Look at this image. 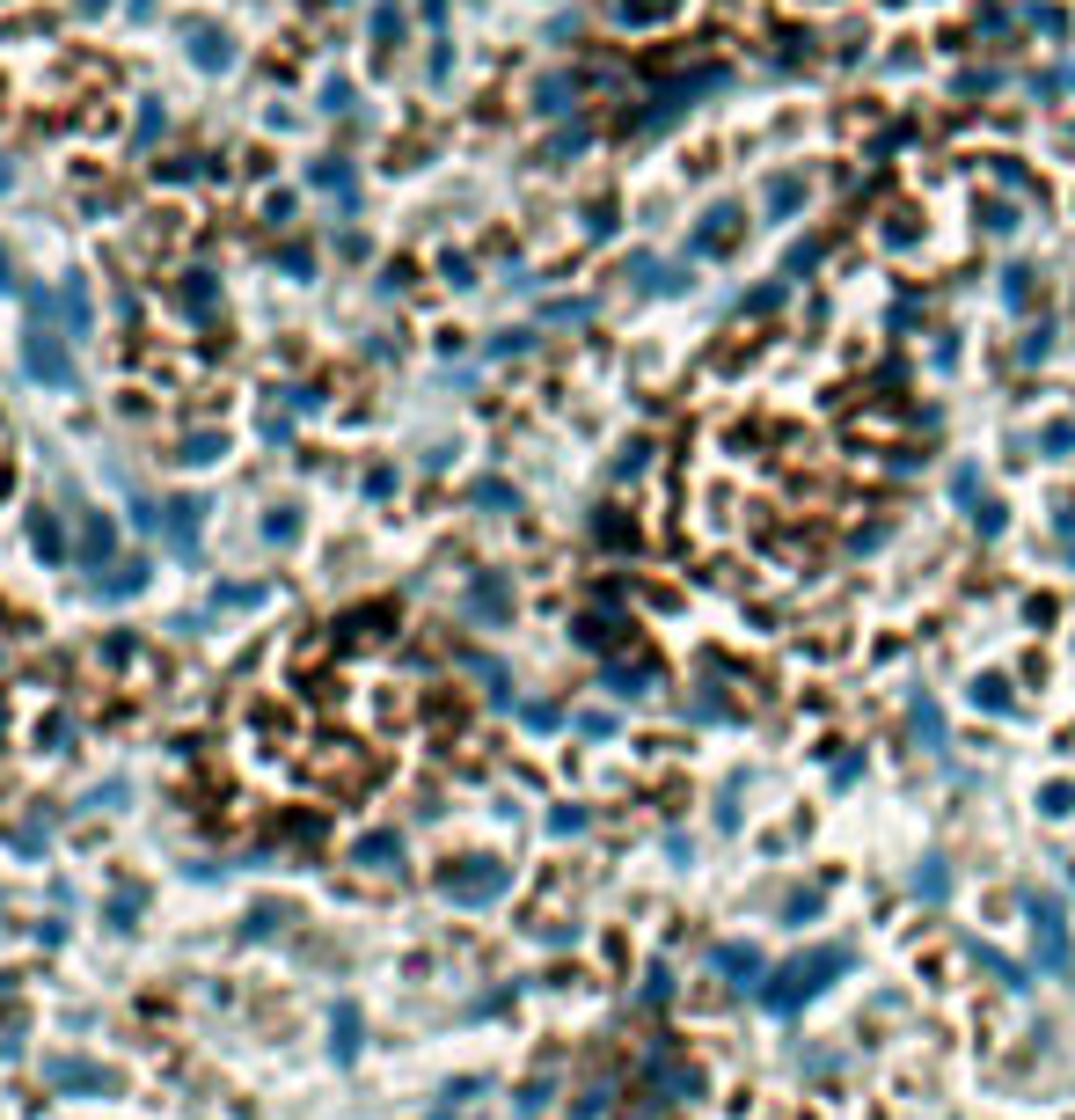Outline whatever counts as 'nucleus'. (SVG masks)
<instances>
[{"instance_id": "f8f14e48", "label": "nucleus", "mask_w": 1075, "mask_h": 1120, "mask_svg": "<svg viewBox=\"0 0 1075 1120\" xmlns=\"http://www.w3.org/2000/svg\"><path fill=\"white\" fill-rule=\"evenodd\" d=\"M820 901H827L820 886H798V894L783 901V916H790V923H812V916H820Z\"/></svg>"}, {"instance_id": "39448f33", "label": "nucleus", "mask_w": 1075, "mask_h": 1120, "mask_svg": "<svg viewBox=\"0 0 1075 1120\" xmlns=\"http://www.w3.org/2000/svg\"><path fill=\"white\" fill-rule=\"evenodd\" d=\"M710 967H717L732 989H761V952H754V945H717Z\"/></svg>"}, {"instance_id": "1a4fd4ad", "label": "nucleus", "mask_w": 1075, "mask_h": 1120, "mask_svg": "<svg viewBox=\"0 0 1075 1120\" xmlns=\"http://www.w3.org/2000/svg\"><path fill=\"white\" fill-rule=\"evenodd\" d=\"M330 1033H337V1040H330V1047H337V1062H352V1055H359V1011H352V1003H337Z\"/></svg>"}, {"instance_id": "f257e3e1", "label": "nucleus", "mask_w": 1075, "mask_h": 1120, "mask_svg": "<svg viewBox=\"0 0 1075 1120\" xmlns=\"http://www.w3.org/2000/svg\"><path fill=\"white\" fill-rule=\"evenodd\" d=\"M834 974H849V952H841V945L805 952V960H790L783 974H768V982H761V1003H768V1011H798V1003H812Z\"/></svg>"}, {"instance_id": "20e7f679", "label": "nucleus", "mask_w": 1075, "mask_h": 1120, "mask_svg": "<svg viewBox=\"0 0 1075 1120\" xmlns=\"http://www.w3.org/2000/svg\"><path fill=\"white\" fill-rule=\"evenodd\" d=\"M44 1084H52V1091H118V1077H110V1069L74 1062V1055H52V1062H44Z\"/></svg>"}, {"instance_id": "f03ea898", "label": "nucleus", "mask_w": 1075, "mask_h": 1120, "mask_svg": "<svg viewBox=\"0 0 1075 1120\" xmlns=\"http://www.w3.org/2000/svg\"><path fill=\"white\" fill-rule=\"evenodd\" d=\"M505 886H512V872L498 865V857H461V865L439 872V894H447L454 908H483V901H498Z\"/></svg>"}, {"instance_id": "9b49d317", "label": "nucleus", "mask_w": 1075, "mask_h": 1120, "mask_svg": "<svg viewBox=\"0 0 1075 1120\" xmlns=\"http://www.w3.org/2000/svg\"><path fill=\"white\" fill-rule=\"evenodd\" d=\"M944 886H951L944 865H937V857H922V865H915V894H922V901H944Z\"/></svg>"}, {"instance_id": "4468645a", "label": "nucleus", "mask_w": 1075, "mask_h": 1120, "mask_svg": "<svg viewBox=\"0 0 1075 1120\" xmlns=\"http://www.w3.org/2000/svg\"><path fill=\"white\" fill-rule=\"evenodd\" d=\"M30 534H37V549H44V556H59V549H66V534H59V520H52V512H37V520H30Z\"/></svg>"}, {"instance_id": "2eb2a0df", "label": "nucleus", "mask_w": 1075, "mask_h": 1120, "mask_svg": "<svg viewBox=\"0 0 1075 1120\" xmlns=\"http://www.w3.org/2000/svg\"><path fill=\"white\" fill-rule=\"evenodd\" d=\"M607 689H615V696H644V674L637 667H607Z\"/></svg>"}, {"instance_id": "423d86ee", "label": "nucleus", "mask_w": 1075, "mask_h": 1120, "mask_svg": "<svg viewBox=\"0 0 1075 1120\" xmlns=\"http://www.w3.org/2000/svg\"><path fill=\"white\" fill-rule=\"evenodd\" d=\"M352 865H366V872H395V865H403V835H395V828H373V835H359Z\"/></svg>"}, {"instance_id": "7ed1b4c3", "label": "nucleus", "mask_w": 1075, "mask_h": 1120, "mask_svg": "<svg viewBox=\"0 0 1075 1120\" xmlns=\"http://www.w3.org/2000/svg\"><path fill=\"white\" fill-rule=\"evenodd\" d=\"M1024 908H1032V938H1039V967L1046 974H1068L1075 960H1068V938H1061V908L1046 901V894H1024Z\"/></svg>"}, {"instance_id": "9d476101", "label": "nucleus", "mask_w": 1075, "mask_h": 1120, "mask_svg": "<svg viewBox=\"0 0 1075 1120\" xmlns=\"http://www.w3.org/2000/svg\"><path fill=\"white\" fill-rule=\"evenodd\" d=\"M469 609H476V616H490V623H498V616L512 609V594L498 587V579H476V594H469Z\"/></svg>"}, {"instance_id": "6e6552de", "label": "nucleus", "mask_w": 1075, "mask_h": 1120, "mask_svg": "<svg viewBox=\"0 0 1075 1120\" xmlns=\"http://www.w3.org/2000/svg\"><path fill=\"white\" fill-rule=\"evenodd\" d=\"M907 718H915V733H922V747H944V711L929 704V696H907Z\"/></svg>"}, {"instance_id": "ddd939ff", "label": "nucleus", "mask_w": 1075, "mask_h": 1120, "mask_svg": "<svg viewBox=\"0 0 1075 1120\" xmlns=\"http://www.w3.org/2000/svg\"><path fill=\"white\" fill-rule=\"evenodd\" d=\"M139 901H147V886H118V901H110V923L125 930V923L139 916Z\"/></svg>"}, {"instance_id": "dca6fc26", "label": "nucleus", "mask_w": 1075, "mask_h": 1120, "mask_svg": "<svg viewBox=\"0 0 1075 1120\" xmlns=\"http://www.w3.org/2000/svg\"><path fill=\"white\" fill-rule=\"evenodd\" d=\"M549 828H556V835H578V828H586V813H578V806H556Z\"/></svg>"}, {"instance_id": "0eeeda50", "label": "nucleus", "mask_w": 1075, "mask_h": 1120, "mask_svg": "<svg viewBox=\"0 0 1075 1120\" xmlns=\"http://www.w3.org/2000/svg\"><path fill=\"white\" fill-rule=\"evenodd\" d=\"M30 373H44V381H59V388L74 381V366H66V352L52 344V330H37V337H30Z\"/></svg>"}]
</instances>
